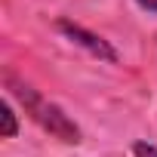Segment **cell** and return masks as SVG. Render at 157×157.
<instances>
[{
    "label": "cell",
    "mask_w": 157,
    "mask_h": 157,
    "mask_svg": "<svg viewBox=\"0 0 157 157\" xmlns=\"http://www.w3.org/2000/svg\"><path fill=\"white\" fill-rule=\"evenodd\" d=\"M136 3L142 10H148V13H157V0H136Z\"/></svg>",
    "instance_id": "5"
},
{
    "label": "cell",
    "mask_w": 157,
    "mask_h": 157,
    "mask_svg": "<svg viewBox=\"0 0 157 157\" xmlns=\"http://www.w3.org/2000/svg\"><path fill=\"white\" fill-rule=\"evenodd\" d=\"M10 86H13V93L19 96V102L25 105V114H31V120H34L37 126H43L49 136H56V139H62V142H68V145H77V142H80V126H77L56 102L43 99V96H40L37 90H31L28 83L10 80Z\"/></svg>",
    "instance_id": "1"
},
{
    "label": "cell",
    "mask_w": 157,
    "mask_h": 157,
    "mask_svg": "<svg viewBox=\"0 0 157 157\" xmlns=\"http://www.w3.org/2000/svg\"><path fill=\"white\" fill-rule=\"evenodd\" d=\"M59 31H65L71 40H77L80 46H86L93 56H102V59H108V62H117V52L102 40V37H96V34H90V31H83L80 25H71V22H59Z\"/></svg>",
    "instance_id": "2"
},
{
    "label": "cell",
    "mask_w": 157,
    "mask_h": 157,
    "mask_svg": "<svg viewBox=\"0 0 157 157\" xmlns=\"http://www.w3.org/2000/svg\"><path fill=\"white\" fill-rule=\"evenodd\" d=\"M0 117H3V139H16V132H19V120H16V111H13L10 102L0 105Z\"/></svg>",
    "instance_id": "3"
},
{
    "label": "cell",
    "mask_w": 157,
    "mask_h": 157,
    "mask_svg": "<svg viewBox=\"0 0 157 157\" xmlns=\"http://www.w3.org/2000/svg\"><path fill=\"white\" fill-rule=\"evenodd\" d=\"M132 154H136V157H157V148L148 145V142H136V145H132Z\"/></svg>",
    "instance_id": "4"
}]
</instances>
